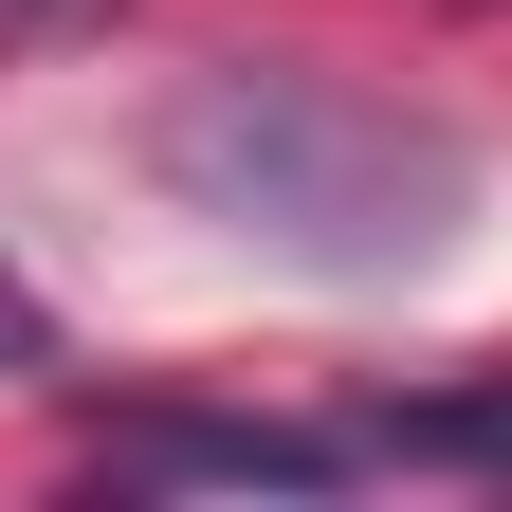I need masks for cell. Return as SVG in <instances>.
Returning <instances> with one entry per match:
<instances>
[{
	"mask_svg": "<svg viewBox=\"0 0 512 512\" xmlns=\"http://www.w3.org/2000/svg\"><path fill=\"white\" fill-rule=\"evenodd\" d=\"M458 19H476V0H458Z\"/></svg>",
	"mask_w": 512,
	"mask_h": 512,
	"instance_id": "obj_5",
	"label": "cell"
},
{
	"mask_svg": "<svg viewBox=\"0 0 512 512\" xmlns=\"http://www.w3.org/2000/svg\"><path fill=\"white\" fill-rule=\"evenodd\" d=\"M366 439H311V421H110L92 476L110 494H348Z\"/></svg>",
	"mask_w": 512,
	"mask_h": 512,
	"instance_id": "obj_2",
	"label": "cell"
},
{
	"mask_svg": "<svg viewBox=\"0 0 512 512\" xmlns=\"http://www.w3.org/2000/svg\"><path fill=\"white\" fill-rule=\"evenodd\" d=\"M147 165L220 238L311 256V275H421V256L458 238V202H476L458 128H403V110H366L330 74H202V92H165Z\"/></svg>",
	"mask_w": 512,
	"mask_h": 512,
	"instance_id": "obj_1",
	"label": "cell"
},
{
	"mask_svg": "<svg viewBox=\"0 0 512 512\" xmlns=\"http://www.w3.org/2000/svg\"><path fill=\"white\" fill-rule=\"evenodd\" d=\"M74 19H110V0H0V55H19V37H74Z\"/></svg>",
	"mask_w": 512,
	"mask_h": 512,
	"instance_id": "obj_4",
	"label": "cell"
},
{
	"mask_svg": "<svg viewBox=\"0 0 512 512\" xmlns=\"http://www.w3.org/2000/svg\"><path fill=\"white\" fill-rule=\"evenodd\" d=\"M37 366H55V311H37L19 275H0V384H37Z\"/></svg>",
	"mask_w": 512,
	"mask_h": 512,
	"instance_id": "obj_3",
	"label": "cell"
}]
</instances>
